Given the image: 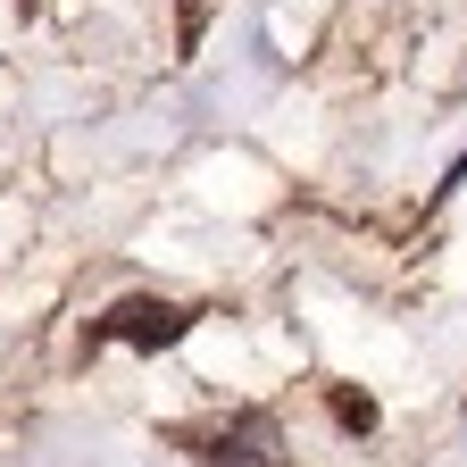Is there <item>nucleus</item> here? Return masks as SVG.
<instances>
[{"label":"nucleus","mask_w":467,"mask_h":467,"mask_svg":"<svg viewBox=\"0 0 467 467\" xmlns=\"http://www.w3.org/2000/svg\"><path fill=\"white\" fill-rule=\"evenodd\" d=\"M192 326V309H175V301H150V292H142V301H117L100 326H92V342H134V350H167L175 334H184Z\"/></svg>","instance_id":"2"},{"label":"nucleus","mask_w":467,"mask_h":467,"mask_svg":"<svg viewBox=\"0 0 467 467\" xmlns=\"http://www.w3.org/2000/svg\"><path fill=\"white\" fill-rule=\"evenodd\" d=\"M334 418L368 434V426H376V400H368V392H350V384H334Z\"/></svg>","instance_id":"3"},{"label":"nucleus","mask_w":467,"mask_h":467,"mask_svg":"<svg viewBox=\"0 0 467 467\" xmlns=\"http://www.w3.org/2000/svg\"><path fill=\"white\" fill-rule=\"evenodd\" d=\"M175 451H192L201 467H284L275 459V426L259 409L243 418H209V426H175Z\"/></svg>","instance_id":"1"}]
</instances>
